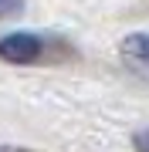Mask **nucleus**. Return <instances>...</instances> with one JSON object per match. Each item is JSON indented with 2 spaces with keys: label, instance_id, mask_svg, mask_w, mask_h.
Segmentation results:
<instances>
[{
  "label": "nucleus",
  "instance_id": "obj_1",
  "mask_svg": "<svg viewBox=\"0 0 149 152\" xmlns=\"http://www.w3.org/2000/svg\"><path fill=\"white\" fill-rule=\"evenodd\" d=\"M41 51H44V44L34 34H7L0 41V58L10 64H34L41 58Z\"/></svg>",
  "mask_w": 149,
  "mask_h": 152
},
{
  "label": "nucleus",
  "instance_id": "obj_2",
  "mask_svg": "<svg viewBox=\"0 0 149 152\" xmlns=\"http://www.w3.org/2000/svg\"><path fill=\"white\" fill-rule=\"evenodd\" d=\"M122 54L139 68H149V34H129L122 41Z\"/></svg>",
  "mask_w": 149,
  "mask_h": 152
},
{
  "label": "nucleus",
  "instance_id": "obj_3",
  "mask_svg": "<svg viewBox=\"0 0 149 152\" xmlns=\"http://www.w3.org/2000/svg\"><path fill=\"white\" fill-rule=\"evenodd\" d=\"M21 10H24V0H0V20H4V17L21 14Z\"/></svg>",
  "mask_w": 149,
  "mask_h": 152
},
{
  "label": "nucleus",
  "instance_id": "obj_4",
  "mask_svg": "<svg viewBox=\"0 0 149 152\" xmlns=\"http://www.w3.org/2000/svg\"><path fill=\"white\" fill-rule=\"evenodd\" d=\"M136 149L139 152H149V132H139V135H136Z\"/></svg>",
  "mask_w": 149,
  "mask_h": 152
},
{
  "label": "nucleus",
  "instance_id": "obj_5",
  "mask_svg": "<svg viewBox=\"0 0 149 152\" xmlns=\"http://www.w3.org/2000/svg\"><path fill=\"white\" fill-rule=\"evenodd\" d=\"M0 152H7V149H0Z\"/></svg>",
  "mask_w": 149,
  "mask_h": 152
}]
</instances>
